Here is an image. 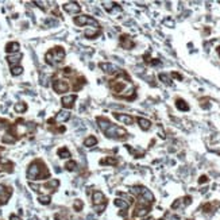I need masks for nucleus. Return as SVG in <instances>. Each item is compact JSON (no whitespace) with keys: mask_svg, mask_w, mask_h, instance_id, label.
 Returning a JSON list of instances; mask_svg holds the SVG:
<instances>
[{"mask_svg":"<svg viewBox=\"0 0 220 220\" xmlns=\"http://www.w3.org/2000/svg\"><path fill=\"white\" fill-rule=\"evenodd\" d=\"M216 50H217V53H219V56H220V46H219V47L216 49Z\"/></svg>","mask_w":220,"mask_h":220,"instance_id":"obj_43","label":"nucleus"},{"mask_svg":"<svg viewBox=\"0 0 220 220\" xmlns=\"http://www.w3.org/2000/svg\"><path fill=\"white\" fill-rule=\"evenodd\" d=\"M97 120V124L100 130L103 132L105 134L108 138L111 139H118V141H122V139H126L127 138V132L126 130L119 127V126H115L114 123H111L107 118H103V116H99L96 119Z\"/></svg>","mask_w":220,"mask_h":220,"instance_id":"obj_2","label":"nucleus"},{"mask_svg":"<svg viewBox=\"0 0 220 220\" xmlns=\"http://www.w3.org/2000/svg\"><path fill=\"white\" fill-rule=\"evenodd\" d=\"M190 203H192V197L190 196H186V197H184V199H178V200L174 201V203L172 204V208L173 209L185 208V207H188Z\"/></svg>","mask_w":220,"mask_h":220,"instance_id":"obj_14","label":"nucleus"},{"mask_svg":"<svg viewBox=\"0 0 220 220\" xmlns=\"http://www.w3.org/2000/svg\"><path fill=\"white\" fill-rule=\"evenodd\" d=\"M172 76H173L174 78H177V80H182V76H181V74H178L177 72H173V73H172Z\"/></svg>","mask_w":220,"mask_h":220,"instance_id":"obj_39","label":"nucleus"},{"mask_svg":"<svg viewBox=\"0 0 220 220\" xmlns=\"http://www.w3.org/2000/svg\"><path fill=\"white\" fill-rule=\"evenodd\" d=\"M203 209H204V212H211L212 211V204H205L203 207Z\"/></svg>","mask_w":220,"mask_h":220,"instance_id":"obj_36","label":"nucleus"},{"mask_svg":"<svg viewBox=\"0 0 220 220\" xmlns=\"http://www.w3.org/2000/svg\"><path fill=\"white\" fill-rule=\"evenodd\" d=\"M58 155H60V158H69L70 151L66 149V147H61V149L58 150Z\"/></svg>","mask_w":220,"mask_h":220,"instance_id":"obj_29","label":"nucleus"},{"mask_svg":"<svg viewBox=\"0 0 220 220\" xmlns=\"http://www.w3.org/2000/svg\"><path fill=\"white\" fill-rule=\"evenodd\" d=\"M64 58H65L64 47H62V46H56V47L50 49V50L46 53V56H45V61H46L47 65L54 66V68H56V66L62 64Z\"/></svg>","mask_w":220,"mask_h":220,"instance_id":"obj_4","label":"nucleus"},{"mask_svg":"<svg viewBox=\"0 0 220 220\" xmlns=\"http://www.w3.org/2000/svg\"><path fill=\"white\" fill-rule=\"evenodd\" d=\"M120 46L123 49H127V50H131V49L135 47V42L132 41V38L127 34H122L120 35Z\"/></svg>","mask_w":220,"mask_h":220,"instance_id":"obj_10","label":"nucleus"},{"mask_svg":"<svg viewBox=\"0 0 220 220\" xmlns=\"http://www.w3.org/2000/svg\"><path fill=\"white\" fill-rule=\"evenodd\" d=\"M96 145H97V138L93 137V135L88 137V138L84 141V146H85V147H92V146H96Z\"/></svg>","mask_w":220,"mask_h":220,"instance_id":"obj_22","label":"nucleus"},{"mask_svg":"<svg viewBox=\"0 0 220 220\" xmlns=\"http://www.w3.org/2000/svg\"><path fill=\"white\" fill-rule=\"evenodd\" d=\"M19 47H20V45L18 42H8L6 45V53H8V54H15V53L19 51Z\"/></svg>","mask_w":220,"mask_h":220,"instance_id":"obj_17","label":"nucleus"},{"mask_svg":"<svg viewBox=\"0 0 220 220\" xmlns=\"http://www.w3.org/2000/svg\"><path fill=\"white\" fill-rule=\"evenodd\" d=\"M137 122H138L139 127H141L143 131H147V130L151 127V122H150V120H147V119H145V118H138Z\"/></svg>","mask_w":220,"mask_h":220,"instance_id":"obj_20","label":"nucleus"},{"mask_svg":"<svg viewBox=\"0 0 220 220\" xmlns=\"http://www.w3.org/2000/svg\"><path fill=\"white\" fill-rule=\"evenodd\" d=\"M149 64L153 65V66H157V65H161V61L159 60H150Z\"/></svg>","mask_w":220,"mask_h":220,"instance_id":"obj_37","label":"nucleus"},{"mask_svg":"<svg viewBox=\"0 0 220 220\" xmlns=\"http://www.w3.org/2000/svg\"><path fill=\"white\" fill-rule=\"evenodd\" d=\"M176 107L180 111H189V105L184 99H177L176 100Z\"/></svg>","mask_w":220,"mask_h":220,"instance_id":"obj_21","label":"nucleus"},{"mask_svg":"<svg viewBox=\"0 0 220 220\" xmlns=\"http://www.w3.org/2000/svg\"><path fill=\"white\" fill-rule=\"evenodd\" d=\"M50 177V172H49L47 166L43 164V161L41 159H35L30 164L27 169V178L30 181L34 180H45Z\"/></svg>","mask_w":220,"mask_h":220,"instance_id":"obj_3","label":"nucleus"},{"mask_svg":"<svg viewBox=\"0 0 220 220\" xmlns=\"http://www.w3.org/2000/svg\"><path fill=\"white\" fill-rule=\"evenodd\" d=\"M10 220H22V219L18 217L16 215H11V216H10Z\"/></svg>","mask_w":220,"mask_h":220,"instance_id":"obj_41","label":"nucleus"},{"mask_svg":"<svg viewBox=\"0 0 220 220\" xmlns=\"http://www.w3.org/2000/svg\"><path fill=\"white\" fill-rule=\"evenodd\" d=\"M69 119H70V112L68 110L60 111L56 115V118H54V120H56V122H58V123H64V122H66V120H69Z\"/></svg>","mask_w":220,"mask_h":220,"instance_id":"obj_16","label":"nucleus"},{"mask_svg":"<svg viewBox=\"0 0 220 220\" xmlns=\"http://www.w3.org/2000/svg\"><path fill=\"white\" fill-rule=\"evenodd\" d=\"M14 110L18 112V114H23V112L27 110V104L23 101H20V103H16L15 107H14Z\"/></svg>","mask_w":220,"mask_h":220,"instance_id":"obj_23","label":"nucleus"},{"mask_svg":"<svg viewBox=\"0 0 220 220\" xmlns=\"http://www.w3.org/2000/svg\"><path fill=\"white\" fill-rule=\"evenodd\" d=\"M64 10L68 12V14H78L81 11V6L77 2H69L64 4Z\"/></svg>","mask_w":220,"mask_h":220,"instance_id":"obj_11","label":"nucleus"},{"mask_svg":"<svg viewBox=\"0 0 220 220\" xmlns=\"http://www.w3.org/2000/svg\"><path fill=\"white\" fill-rule=\"evenodd\" d=\"M46 24H50V26H56V24H57V22H54V20H50V19H47V20H46Z\"/></svg>","mask_w":220,"mask_h":220,"instance_id":"obj_40","label":"nucleus"},{"mask_svg":"<svg viewBox=\"0 0 220 220\" xmlns=\"http://www.w3.org/2000/svg\"><path fill=\"white\" fill-rule=\"evenodd\" d=\"M22 56L20 53H15V54H10V56H7V62L10 64V66L12 68V66H18L19 65V62H20V60H22Z\"/></svg>","mask_w":220,"mask_h":220,"instance_id":"obj_15","label":"nucleus"},{"mask_svg":"<svg viewBox=\"0 0 220 220\" xmlns=\"http://www.w3.org/2000/svg\"><path fill=\"white\" fill-rule=\"evenodd\" d=\"M165 23H166V24H170L172 27L174 26V22H173V20H168V19H166V20H165Z\"/></svg>","mask_w":220,"mask_h":220,"instance_id":"obj_42","label":"nucleus"},{"mask_svg":"<svg viewBox=\"0 0 220 220\" xmlns=\"http://www.w3.org/2000/svg\"><path fill=\"white\" fill-rule=\"evenodd\" d=\"M38 201L41 204H43V205H47V204H50V196H49V195H39L38 196Z\"/></svg>","mask_w":220,"mask_h":220,"instance_id":"obj_27","label":"nucleus"},{"mask_svg":"<svg viewBox=\"0 0 220 220\" xmlns=\"http://www.w3.org/2000/svg\"><path fill=\"white\" fill-rule=\"evenodd\" d=\"M204 182H208V177H207V176H201L199 178V184H204Z\"/></svg>","mask_w":220,"mask_h":220,"instance_id":"obj_38","label":"nucleus"},{"mask_svg":"<svg viewBox=\"0 0 220 220\" xmlns=\"http://www.w3.org/2000/svg\"><path fill=\"white\" fill-rule=\"evenodd\" d=\"M114 204L116 205V207H119V208H122V209H127L128 208V203H126V201H123V200H120V199H115L114 200Z\"/></svg>","mask_w":220,"mask_h":220,"instance_id":"obj_28","label":"nucleus"},{"mask_svg":"<svg viewBox=\"0 0 220 220\" xmlns=\"http://www.w3.org/2000/svg\"><path fill=\"white\" fill-rule=\"evenodd\" d=\"M74 209L76 211H81L83 209V201L81 200H76L74 201Z\"/></svg>","mask_w":220,"mask_h":220,"instance_id":"obj_35","label":"nucleus"},{"mask_svg":"<svg viewBox=\"0 0 220 220\" xmlns=\"http://www.w3.org/2000/svg\"><path fill=\"white\" fill-rule=\"evenodd\" d=\"M73 22L77 26H95V29H100V23L95 19V18L89 16V15H78V16H74Z\"/></svg>","mask_w":220,"mask_h":220,"instance_id":"obj_5","label":"nucleus"},{"mask_svg":"<svg viewBox=\"0 0 220 220\" xmlns=\"http://www.w3.org/2000/svg\"><path fill=\"white\" fill-rule=\"evenodd\" d=\"M2 141H3V143H10V145H11V143H15L16 141H18V139L15 138V137H12L11 135V134H6V135H4L3 138H2Z\"/></svg>","mask_w":220,"mask_h":220,"instance_id":"obj_25","label":"nucleus"},{"mask_svg":"<svg viewBox=\"0 0 220 220\" xmlns=\"http://www.w3.org/2000/svg\"><path fill=\"white\" fill-rule=\"evenodd\" d=\"M115 6H118L116 3H112V2H105V3H103V7H104V10L107 12H112L114 11V8Z\"/></svg>","mask_w":220,"mask_h":220,"instance_id":"obj_30","label":"nucleus"},{"mask_svg":"<svg viewBox=\"0 0 220 220\" xmlns=\"http://www.w3.org/2000/svg\"><path fill=\"white\" fill-rule=\"evenodd\" d=\"M114 118L116 119V120H119V122H122L123 124H132L134 123V118L132 116H130V115H127V114H120V112H114Z\"/></svg>","mask_w":220,"mask_h":220,"instance_id":"obj_13","label":"nucleus"},{"mask_svg":"<svg viewBox=\"0 0 220 220\" xmlns=\"http://www.w3.org/2000/svg\"><path fill=\"white\" fill-rule=\"evenodd\" d=\"M10 126H11V123L8 122L7 119L0 118V130H8V128H10Z\"/></svg>","mask_w":220,"mask_h":220,"instance_id":"obj_32","label":"nucleus"},{"mask_svg":"<svg viewBox=\"0 0 220 220\" xmlns=\"http://www.w3.org/2000/svg\"><path fill=\"white\" fill-rule=\"evenodd\" d=\"M150 203H147V201L145 200H139V203L138 205L135 207V211H134V216L135 217H143V216H146L147 213L150 212Z\"/></svg>","mask_w":220,"mask_h":220,"instance_id":"obj_7","label":"nucleus"},{"mask_svg":"<svg viewBox=\"0 0 220 220\" xmlns=\"http://www.w3.org/2000/svg\"><path fill=\"white\" fill-rule=\"evenodd\" d=\"M159 80H161V81H162L164 84H172V80H170L169 76L165 74V73H161V74H159Z\"/></svg>","mask_w":220,"mask_h":220,"instance_id":"obj_33","label":"nucleus"},{"mask_svg":"<svg viewBox=\"0 0 220 220\" xmlns=\"http://www.w3.org/2000/svg\"><path fill=\"white\" fill-rule=\"evenodd\" d=\"M76 99H77V96L76 95H68V96H64L61 99V104L64 108L66 110H70V108H73L74 107V101H76Z\"/></svg>","mask_w":220,"mask_h":220,"instance_id":"obj_12","label":"nucleus"},{"mask_svg":"<svg viewBox=\"0 0 220 220\" xmlns=\"http://www.w3.org/2000/svg\"><path fill=\"white\" fill-rule=\"evenodd\" d=\"M99 68L107 74H119L120 72H122L120 68H118V66L114 64H110V62H100V64H99Z\"/></svg>","mask_w":220,"mask_h":220,"instance_id":"obj_9","label":"nucleus"},{"mask_svg":"<svg viewBox=\"0 0 220 220\" xmlns=\"http://www.w3.org/2000/svg\"><path fill=\"white\" fill-rule=\"evenodd\" d=\"M100 164L101 165H112V166H115V165H118V159L112 158V157H107L105 159H101L100 161Z\"/></svg>","mask_w":220,"mask_h":220,"instance_id":"obj_24","label":"nucleus"},{"mask_svg":"<svg viewBox=\"0 0 220 220\" xmlns=\"http://www.w3.org/2000/svg\"><path fill=\"white\" fill-rule=\"evenodd\" d=\"M110 88L114 92V95H116L120 99H127V100H132L135 97V88L131 83V80L124 72L116 76V78L110 81Z\"/></svg>","mask_w":220,"mask_h":220,"instance_id":"obj_1","label":"nucleus"},{"mask_svg":"<svg viewBox=\"0 0 220 220\" xmlns=\"http://www.w3.org/2000/svg\"><path fill=\"white\" fill-rule=\"evenodd\" d=\"M92 204L96 207L97 212H99V213H101L103 207L105 208V204H107V201H105V196L103 195V193H101L100 190L93 192V195H92Z\"/></svg>","mask_w":220,"mask_h":220,"instance_id":"obj_6","label":"nucleus"},{"mask_svg":"<svg viewBox=\"0 0 220 220\" xmlns=\"http://www.w3.org/2000/svg\"><path fill=\"white\" fill-rule=\"evenodd\" d=\"M69 83L65 81V80L62 78H56L53 80V89H54V92L57 93H65L69 91Z\"/></svg>","mask_w":220,"mask_h":220,"instance_id":"obj_8","label":"nucleus"},{"mask_svg":"<svg viewBox=\"0 0 220 220\" xmlns=\"http://www.w3.org/2000/svg\"><path fill=\"white\" fill-rule=\"evenodd\" d=\"M164 220H181V219H180V216H177V215H173V213L169 212V213L165 215Z\"/></svg>","mask_w":220,"mask_h":220,"instance_id":"obj_34","label":"nucleus"},{"mask_svg":"<svg viewBox=\"0 0 220 220\" xmlns=\"http://www.w3.org/2000/svg\"><path fill=\"white\" fill-rule=\"evenodd\" d=\"M65 168H66V170H69V172H74V170H77V162H76V161H68V162L65 164Z\"/></svg>","mask_w":220,"mask_h":220,"instance_id":"obj_26","label":"nucleus"},{"mask_svg":"<svg viewBox=\"0 0 220 220\" xmlns=\"http://www.w3.org/2000/svg\"><path fill=\"white\" fill-rule=\"evenodd\" d=\"M100 34H101V30H100V29H95V30L88 29V30L84 31V37L88 38V39H95V38H97Z\"/></svg>","mask_w":220,"mask_h":220,"instance_id":"obj_18","label":"nucleus"},{"mask_svg":"<svg viewBox=\"0 0 220 220\" xmlns=\"http://www.w3.org/2000/svg\"><path fill=\"white\" fill-rule=\"evenodd\" d=\"M22 73H23V68H22L20 65L12 66V68H11V74L12 76H20Z\"/></svg>","mask_w":220,"mask_h":220,"instance_id":"obj_31","label":"nucleus"},{"mask_svg":"<svg viewBox=\"0 0 220 220\" xmlns=\"http://www.w3.org/2000/svg\"><path fill=\"white\" fill-rule=\"evenodd\" d=\"M85 83H87V78H85L84 76H78V77L73 81V89L74 91H78V89L83 88V85H85Z\"/></svg>","mask_w":220,"mask_h":220,"instance_id":"obj_19","label":"nucleus"}]
</instances>
